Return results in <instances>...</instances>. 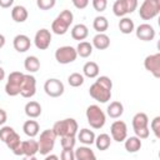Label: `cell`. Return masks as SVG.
<instances>
[{"label":"cell","mask_w":160,"mask_h":160,"mask_svg":"<svg viewBox=\"0 0 160 160\" xmlns=\"http://www.w3.org/2000/svg\"><path fill=\"white\" fill-rule=\"evenodd\" d=\"M150 128H151V131L154 132L155 138L159 139V138H160V116H155V118L151 120Z\"/></svg>","instance_id":"cell-37"},{"label":"cell","mask_w":160,"mask_h":160,"mask_svg":"<svg viewBox=\"0 0 160 160\" xmlns=\"http://www.w3.org/2000/svg\"><path fill=\"white\" fill-rule=\"evenodd\" d=\"M110 134H111L112 140H115L118 142L125 141V139L128 138V126H126L125 121L115 120L110 126Z\"/></svg>","instance_id":"cell-12"},{"label":"cell","mask_w":160,"mask_h":160,"mask_svg":"<svg viewBox=\"0 0 160 160\" xmlns=\"http://www.w3.org/2000/svg\"><path fill=\"white\" fill-rule=\"evenodd\" d=\"M5 41H6V40H5V36H4L2 34H0V49H1V48H4Z\"/></svg>","instance_id":"cell-47"},{"label":"cell","mask_w":160,"mask_h":160,"mask_svg":"<svg viewBox=\"0 0 160 160\" xmlns=\"http://www.w3.org/2000/svg\"><path fill=\"white\" fill-rule=\"evenodd\" d=\"M112 12L118 18H125V15L128 14L126 0H116L112 4Z\"/></svg>","instance_id":"cell-33"},{"label":"cell","mask_w":160,"mask_h":160,"mask_svg":"<svg viewBox=\"0 0 160 160\" xmlns=\"http://www.w3.org/2000/svg\"><path fill=\"white\" fill-rule=\"evenodd\" d=\"M56 135L52 131V129H46L40 134V138L38 140V145H39V152L40 155L46 156L48 154H50V151L54 149L55 145V140H56Z\"/></svg>","instance_id":"cell-6"},{"label":"cell","mask_w":160,"mask_h":160,"mask_svg":"<svg viewBox=\"0 0 160 160\" xmlns=\"http://www.w3.org/2000/svg\"><path fill=\"white\" fill-rule=\"evenodd\" d=\"M22 130H24V134L26 136L34 139L40 131V125L36 120H26L22 125Z\"/></svg>","instance_id":"cell-20"},{"label":"cell","mask_w":160,"mask_h":160,"mask_svg":"<svg viewBox=\"0 0 160 160\" xmlns=\"http://www.w3.org/2000/svg\"><path fill=\"white\" fill-rule=\"evenodd\" d=\"M24 75L20 71H12L8 76V81L5 84V92L9 96H16L20 94L21 90V84L24 80Z\"/></svg>","instance_id":"cell-7"},{"label":"cell","mask_w":160,"mask_h":160,"mask_svg":"<svg viewBox=\"0 0 160 160\" xmlns=\"http://www.w3.org/2000/svg\"><path fill=\"white\" fill-rule=\"evenodd\" d=\"M12 46L18 52H25L31 46V40L25 34H18L12 39Z\"/></svg>","instance_id":"cell-17"},{"label":"cell","mask_w":160,"mask_h":160,"mask_svg":"<svg viewBox=\"0 0 160 160\" xmlns=\"http://www.w3.org/2000/svg\"><path fill=\"white\" fill-rule=\"evenodd\" d=\"M94 144L96 145V149H98V150L105 151V150H108V149L110 148V145H111V138H110L109 134H105V132H104V134H100V135H98V136L95 138Z\"/></svg>","instance_id":"cell-28"},{"label":"cell","mask_w":160,"mask_h":160,"mask_svg":"<svg viewBox=\"0 0 160 160\" xmlns=\"http://www.w3.org/2000/svg\"><path fill=\"white\" fill-rule=\"evenodd\" d=\"M15 130L11 128V126H1L0 128V140L1 141H6L8 140V138L14 132Z\"/></svg>","instance_id":"cell-39"},{"label":"cell","mask_w":160,"mask_h":160,"mask_svg":"<svg viewBox=\"0 0 160 160\" xmlns=\"http://www.w3.org/2000/svg\"><path fill=\"white\" fill-rule=\"evenodd\" d=\"M51 129L55 132V135L60 136V138H64V136H76L78 130H79V125H78L75 119L66 118L64 120L56 121Z\"/></svg>","instance_id":"cell-2"},{"label":"cell","mask_w":160,"mask_h":160,"mask_svg":"<svg viewBox=\"0 0 160 160\" xmlns=\"http://www.w3.org/2000/svg\"><path fill=\"white\" fill-rule=\"evenodd\" d=\"M160 12V0H145L140 5L139 16L142 20H151Z\"/></svg>","instance_id":"cell-8"},{"label":"cell","mask_w":160,"mask_h":160,"mask_svg":"<svg viewBox=\"0 0 160 160\" xmlns=\"http://www.w3.org/2000/svg\"><path fill=\"white\" fill-rule=\"evenodd\" d=\"M60 160H75L74 150L62 149V151H61V154H60Z\"/></svg>","instance_id":"cell-41"},{"label":"cell","mask_w":160,"mask_h":160,"mask_svg":"<svg viewBox=\"0 0 160 160\" xmlns=\"http://www.w3.org/2000/svg\"><path fill=\"white\" fill-rule=\"evenodd\" d=\"M4 78H5V70L0 66V81H1V80H4Z\"/></svg>","instance_id":"cell-48"},{"label":"cell","mask_w":160,"mask_h":160,"mask_svg":"<svg viewBox=\"0 0 160 160\" xmlns=\"http://www.w3.org/2000/svg\"><path fill=\"white\" fill-rule=\"evenodd\" d=\"M68 82L72 88H79L84 84V75L80 72H72L68 78Z\"/></svg>","instance_id":"cell-34"},{"label":"cell","mask_w":160,"mask_h":160,"mask_svg":"<svg viewBox=\"0 0 160 160\" xmlns=\"http://www.w3.org/2000/svg\"><path fill=\"white\" fill-rule=\"evenodd\" d=\"M21 160H38L36 156H24Z\"/></svg>","instance_id":"cell-49"},{"label":"cell","mask_w":160,"mask_h":160,"mask_svg":"<svg viewBox=\"0 0 160 160\" xmlns=\"http://www.w3.org/2000/svg\"><path fill=\"white\" fill-rule=\"evenodd\" d=\"M72 21H74V14L70 10L65 9L52 21L51 30L56 35H64V34L68 32V30H69L70 25L72 24Z\"/></svg>","instance_id":"cell-3"},{"label":"cell","mask_w":160,"mask_h":160,"mask_svg":"<svg viewBox=\"0 0 160 160\" xmlns=\"http://www.w3.org/2000/svg\"><path fill=\"white\" fill-rule=\"evenodd\" d=\"M24 68L26 71H29L30 74L31 72H36L39 71L40 69V60L34 56V55H30V56H26L25 60H24Z\"/></svg>","instance_id":"cell-29"},{"label":"cell","mask_w":160,"mask_h":160,"mask_svg":"<svg viewBox=\"0 0 160 160\" xmlns=\"http://www.w3.org/2000/svg\"><path fill=\"white\" fill-rule=\"evenodd\" d=\"M99 72H100V68L95 61H88L82 66V74H84V76H86L89 79L98 78Z\"/></svg>","instance_id":"cell-26"},{"label":"cell","mask_w":160,"mask_h":160,"mask_svg":"<svg viewBox=\"0 0 160 160\" xmlns=\"http://www.w3.org/2000/svg\"><path fill=\"white\" fill-rule=\"evenodd\" d=\"M86 120L92 129H101L106 122V115L98 105H89L86 109Z\"/></svg>","instance_id":"cell-5"},{"label":"cell","mask_w":160,"mask_h":160,"mask_svg":"<svg viewBox=\"0 0 160 160\" xmlns=\"http://www.w3.org/2000/svg\"><path fill=\"white\" fill-rule=\"evenodd\" d=\"M28 16H29V12L26 8L22 5H15L11 10V18L15 22H24L26 21Z\"/></svg>","instance_id":"cell-25"},{"label":"cell","mask_w":160,"mask_h":160,"mask_svg":"<svg viewBox=\"0 0 160 160\" xmlns=\"http://www.w3.org/2000/svg\"><path fill=\"white\" fill-rule=\"evenodd\" d=\"M56 4L55 0H38L36 1V5L40 10H49L51 8H54Z\"/></svg>","instance_id":"cell-38"},{"label":"cell","mask_w":160,"mask_h":160,"mask_svg":"<svg viewBox=\"0 0 160 160\" xmlns=\"http://www.w3.org/2000/svg\"><path fill=\"white\" fill-rule=\"evenodd\" d=\"M35 92H36V79L31 74H25L21 84L20 95L25 99H30L35 95Z\"/></svg>","instance_id":"cell-13"},{"label":"cell","mask_w":160,"mask_h":160,"mask_svg":"<svg viewBox=\"0 0 160 160\" xmlns=\"http://www.w3.org/2000/svg\"><path fill=\"white\" fill-rule=\"evenodd\" d=\"M126 8H128V14L134 12L138 8V1L136 0H126Z\"/></svg>","instance_id":"cell-42"},{"label":"cell","mask_w":160,"mask_h":160,"mask_svg":"<svg viewBox=\"0 0 160 160\" xmlns=\"http://www.w3.org/2000/svg\"><path fill=\"white\" fill-rule=\"evenodd\" d=\"M24 111H25V115L28 116V118H30V119H36V118H39L40 115H41V105L38 102V101H34V100H31V101H29V102H26V105H25V108H24Z\"/></svg>","instance_id":"cell-18"},{"label":"cell","mask_w":160,"mask_h":160,"mask_svg":"<svg viewBox=\"0 0 160 160\" xmlns=\"http://www.w3.org/2000/svg\"><path fill=\"white\" fill-rule=\"evenodd\" d=\"M111 89H112L111 79L109 76L102 75V76H99L95 80V82L90 86L89 94L94 100L101 104H105L111 99Z\"/></svg>","instance_id":"cell-1"},{"label":"cell","mask_w":160,"mask_h":160,"mask_svg":"<svg viewBox=\"0 0 160 160\" xmlns=\"http://www.w3.org/2000/svg\"><path fill=\"white\" fill-rule=\"evenodd\" d=\"M44 160H59V156L55 154H48Z\"/></svg>","instance_id":"cell-46"},{"label":"cell","mask_w":160,"mask_h":160,"mask_svg":"<svg viewBox=\"0 0 160 160\" xmlns=\"http://www.w3.org/2000/svg\"><path fill=\"white\" fill-rule=\"evenodd\" d=\"M34 44L39 50H46L51 44V32L48 29H40L36 31Z\"/></svg>","instance_id":"cell-15"},{"label":"cell","mask_w":160,"mask_h":160,"mask_svg":"<svg viewBox=\"0 0 160 160\" xmlns=\"http://www.w3.org/2000/svg\"><path fill=\"white\" fill-rule=\"evenodd\" d=\"M91 4H92V8L99 12L104 11L106 9V6H108V1L106 0H92Z\"/></svg>","instance_id":"cell-40"},{"label":"cell","mask_w":160,"mask_h":160,"mask_svg":"<svg viewBox=\"0 0 160 160\" xmlns=\"http://www.w3.org/2000/svg\"><path fill=\"white\" fill-rule=\"evenodd\" d=\"M144 68L154 75V78H160V54H151L148 55L144 60Z\"/></svg>","instance_id":"cell-14"},{"label":"cell","mask_w":160,"mask_h":160,"mask_svg":"<svg viewBox=\"0 0 160 160\" xmlns=\"http://www.w3.org/2000/svg\"><path fill=\"white\" fill-rule=\"evenodd\" d=\"M78 58V54H76V50L75 48L70 46V45H65V46H60L56 49L55 51V60L59 62V64H62V65H66V64H70V62H74Z\"/></svg>","instance_id":"cell-9"},{"label":"cell","mask_w":160,"mask_h":160,"mask_svg":"<svg viewBox=\"0 0 160 160\" xmlns=\"http://www.w3.org/2000/svg\"><path fill=\"white\" fill-rule=\"evenodd\" d=\"M95 138H96V136H95V132H94L92 130H90V129H86V128L81 129V130L78 132V140H79L81 144H84L85 146H89V145L94 144Z\"/></svg>","instance_id":"cell-24"},{"label":"cell","mask_w":160,"mask_h":160,"mask_svg":"<svg viewBox=\"0 0 160 160\" xmlns=\"http://www.w3.org/2000/svg\"><path fill=\"white\" fill-rule=\"evenodd\" d=\"M21 142V140H20V136H19V134L16 132V131H14L9 138H8V140L5 141V144H6V146L12 151L14 149H16L18 148V145Z\"/></svg>","instance_id":"cell-35"},{"label":"cell","mask_w":160,"mask_h":160,"mask_svg":"<svg viewBox=\"0 0 160 160\" xmlns=\"http://www.w3.org/2000/svg\"><path fill=\"white\" fill-rule=\"evenodd\" d=\"M12 152L16 156H35V154L39 152L38 140L30 139V140L21 141L18 145V148L12 150Z\"/></svg>","instance_id":"cell-10"},{"label":"cell","mask_w":160,"mask_h":160,"mask_svg":"<svg viewBox=\"0 0 160 160\" xmlns=\"http://www.w3.org/2000/svg\"><path fill=\"white\" fill-rule=\"evenodd\" d=\"M92 28L98 31V34H105L109 28V21L105 16H96L92 21Z\"/></svg>","instance_id":"cell-31"},{"label":"cell","mask_w":160,"mask_h":160,"mask_svg":"<svg viewBox=\"0 0 160 160\" xmlns=\"http://www.w3.org/2000/svg\"><path fill=\"white\" fill-rule=\"evenodd\" d=\"M124 146H125V150H126L128 152L134 154V152H138V151L141 149L142 144H141V140H140L139 138H136V136H130V138H126V139H125Z\"/></svg>","instance_id":"cell-27"},{"label":"cell","mask_w":160,"mask_h":160,"mask_svg":"<svg viewBox=\"0 0 160 160\" xmlns=\"http://www.w3.org/2000/svg\"><path fill=\"white\" fill-rule=\"evenodd\" d=\"M155 34H156V32H155L154 26L150 25V24H146V22L140 24V25L135 29V35H136V38L140 39V40H142V41H151V40H154Z\"/></svg>","instance_id":"cell-16"},{"label":"cell","mask_w":160,"mask_h":160,"mask_svg":"<svg viewBox=\"0 0 160 160\" xmlns=\"http://www.w3.org/2000/svg\"><path fill=\"white\" fill-rule=\"evenodd\" d=\"M132 130L135 132V136L141 139H148L150 135L149 130V118L145 112H136L132 118Z\"/></svg>","instance_id":"cell-4"},{"label":"cell","mask_w":160,"mask_h":160,"mask_svg":"<svg viewBox=\"0 0 160 160\" xmlns=\"http://www.w3.org/2000/svg\"><path fill=\"white\" fill-rule=\"evenodd\" d=\"M44 90H45V94L50 98H59L64 94V84L62 81H60L59 79H55V78H51V79H48L44 84Z\"/></svg>","instance_id":"cell-11"},{"label":"cell","mask_w":160,"mask_h":160,"mask_svg":"<svg viewBox=\"0 0 160 160\" xmlns=\"http://www.w3.org/2000/svg\"><path fill=\"white\" fill-rule=\"evenodd\" d=\"M91 45L98 50H105L110 46V38L106 34H96L92 38Z\"/></svg>","instance_id":"cell-22"},{"label":"cell","mask_w":160,"mask_h":160,"mask_svg":"<svg viewBox=\"0 0 160 160\" xmlns=\"http://www.w3.org/2000/svg\"><path fill=\"white\" fill-rule=\"evenodd\" d=\"M88 35H89V29L84 24H76L71 29V38L74 40L82 41V40H85L88 38Z\"/></svg>","instance_id":"cell-21"},{"label":"cell","mask_w":160,"mask_h":160,"mask_svg":"<svg viewBox=\"0 0 160 160\" xmlns=\"http://www.w3.org/2000/svg\"><path fill=\"white\" fill-rule=\"evenodd\" d=\"M6 120H8V114H6V111L0 108V126H4V124L6 122Z\"/></svg>","instance_id":"cell-44"},{"label":"cell","mask_w":160,"mask_h":160,"mask_svg":"<svg viewBox=\"0 0 160 160\" xmlns=\"http://www.w3.org/2000/svg\"><path fill=\"white\" fill-rule=\"evenodd\" d=\"M106 114L111 119H119L124 114V105L120 101H111L106 108Z\"/></svg>","instance_id":"cell-23"},{"label":"cell","mask_w":160,"mask_h":160,"mask_svg":"<svg viewBox=\"0 0 160 160\" xmlns=\"http://www.w3.org/2000/svg\"><path fill=\"white\" fill-rule=\"evenodd\" d=\"M14 4V0H0V8L8 9Z\"/></svg>","instance_id":"cell-45"},{"label":"cell","mask_w":160,"mask_h":160,"mask_svg":"<svg viewBox=\"0 0 160 160\" xmlns=\"http://www.w3.org/2000/svg\"><path fill=\"white\" fill-rule=\"evenodd\" d=\"M60 144L62 149H69V150H74V146L76 144V138L75 136H64L60 138Z\"/></svg>","instance_id":"cell-36"},{"label":"cell","mask_w":160,"mask_h":160,"mask_svg":"<svg viewBox=\"0 0 160 160\" xmlns=\"http://www.w3.org/2000/svg\"><path fill=\"white\" fill-rule=\"evenodd\" d=\"M119 30L120 32L128 35V34H131L134 30H135V25H134V21L130 19V18H121L120 21H119Z\"/></svg>","instance_id":"cell-32"},{"label":"cell","mask_w":160,"mask_h":160,"mask_svg":"<svg viewBox=\"0 0 160 160\" xmlns=\"http://www.w3.org/2000/svg\"><path fill=\"white\" fill-rule=\"evenodd\" d=\"M78 56L80 58H89L92 54V45L89 41H80L75 48Z\"/></svg>","instance_id":"cell-30"},{"label":"cell","mask_w":160,"mask_h":160,"mask_svg":"<svg viewBox=\"0 0 160 160\" xmlns=\"http://www.w3.org/2000/svg\"><path fill=\"white\" fill-rule=\"evenodd\" d=\"M75 160H96L95 152L89 146H79L76 150H74Z\"/></svg>","instance_id":"cell-19"},{"label":"cell","mask_w":160,"mask_h":160,"mask_svg":"<svg viewBox=\"0 0 160 160\" xmlns=\"http://www.w3.org/2000/svg\"><path fill=\"white\" fill-rule=\"evenodd\" d=\"M72 5L76 9H85L89 5V0H72Z\"/></svg>","instance_id":"cell-43"}]
</instances>
